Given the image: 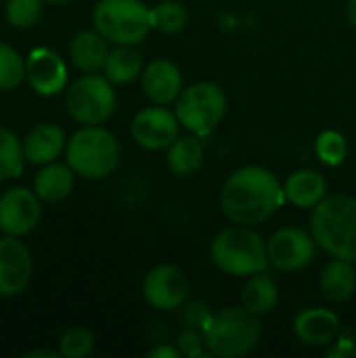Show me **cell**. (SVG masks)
<instances>
[{
  "mask_svg": "<svg viewBox=\"0 0 356 358\" xmlns=\"http://www.w3.org/2000/svg\"><path fill=\"white\" fill-rule=\"evenodd\" d=\"M294 334L308 346H327L340 336V319L329 308H308L294 319Z\"/></svg>",
  "mask_w": 356,
  "mask_h": 358,
  "instance_id": "16",
  "label": "cell"
},
{
  "mask_svg": "<svg viewBox=\"0 0 356 358\" xmlns=\"http://www.w3.org/2000/svg\"><path fill=\"white\" fill-rule=\"evenodd\" d=\"M178 117L166 107H145L132 120L134 141L149 151L168 149L178 138Z\"/></svg>",
  "mask_w": 356,
  "mask_h": 358,
  "instance_id": "11",
  "label": "cell"
},
{
  "mask_svg": "<svg viewBox=\"0 0 356 358\" xmlns=\"http://www.w3.org/2000/svg\"><path fill=\"white\" fill-rule=\"evenodd\" d=\"M266 250L269 260L275 268L292 273L313 262L317 254V241L311 233L302 229L285 227L271 235V239L266 241Z\"/></svg>",
  "mask_w": 356,
  "mask_h": 358,
  "instance_id": "9",
  "label": "cell"
},
{
  "mask_svg": "<svg viewBox=\"0 0 356 358\" xmlns=\"http://www.w3.org/2000/svg\"><path fill=\"white\" fill-rule=\"evenodd\" d=\"M143 296L149 306L162 313L178 310L189 296L187 275L174 264H162L151 268L143 281Z\"/></svg>",
  "mask_w": 356,
  "mask_h": 358,
  "instance_id": "10",
  "label": "cell"
},
{
  "mask_svg": "<svg viewBox=\"0 0 356 358\" xmlns=\"http://www.w3.org/2000/svg\"><path fill=\"white\" fill-rule=\"evenodd\" d=\"M94 350V336L84 327H71L61 336L59 352L65 358H86Z\"/></svg>",
  "mask_w": 356,
  "mask_h": 358,
  "instance_id": "29",
  "label": "cell"
},
{
  "mask_svg": "<svg viewBox=\"0 0 356 358\" xmlns=\"http://www.w3.org/2000/svg\"><path fill=\"white\" fill-rule=\"evenodd\" d=\"M214 313L210 310L208 304L204 302H191V304H183L178 308V321L187 327V329H197V331H206V327L210 325Z\"/></svg>",
  "mask_w": 356,
  "mask_h": 358,
  "instance_id": "31",
  "label": "cell"
},
{
  "mask_svg": "<svg viewBox=\"0 0 356 358\" xmlns=\"http://www.w3.org/2000/svg\"><path fill=\"white\" fill-rule=\"evenodd\" d=\"M48 2H55V4H63V2H69V0H48Z\"/></svg>",
  "mask_w": 356,
  "mask_h": 358,
  "instance_id": "37",
  "label": "cell"
},
{
  "mask_svg": "<svg viewBox=\"0 0 356 358\" xmlns=\"http://www.w3.org/2000/svg\"><path fill=\"white\" fill-rule=\"evenodd\" d=\"M346 13H348L350 23L356 27V0H348V4H346Z\"/></svg>",
  "mask_w": 356,
  "mask_h": 358,
  "instance_id": "36",
  "label": "cell"
},
{
  "mask_svg": "<svg viewBox=\"0 0 356 358\" xmlns=\"http://www.w3.org/2000/svg\"><path fill=\"white\" fill-rule=\"evenodd\" d=\"M115 90L109 78L88 73L71 84L65 96L69 115L84 126H97L111 117L115 111Z\"/></svg>",
  "mask_w": 356,
  "mask_h": 358,
  "instance_id": "8",
  "label": "cell"
},
{
  "mask_svg": "<svg viewBox=\"0 0 356 358\" xmlns=\"http://www.w3.org/2000/svg\"><path fill=\"white\" fill-rule=\"evenodd\" d=\"M65 145H67V138L61 126L38 124L27 132L23 141V153L29 164L46 166V164H52L61 155Z\"/></svg>",
  "mask_w": 356,
  "mask_h": 358,
  "instance_id": "17",
  "label": "cell"
},
{
  "mask_svg": "<svg viewBox=\"0 0 356 358\" xmlns=\"http://www.w3.org/2000/svg\"><path fill=\"white\" fill-rule=\"evenodd\" d=\"M141 84L145 96L155 105H170L183 92V76L178 67L166 59H157L149 63L141 73Z\"/></svg>",
  "mask_w": 356,
  "mask_h": 358,
  "instance_id": "15",
  "label": "cell"
},
{
  "mask_svg": "<svg viewBox=\"0 0 356 358\" xmlns=\"http://www.w3.org/2000/svg\"><path fill=\"white\" fill-rule=\"evenodd\" d=\"M315 151H317V157H319L321 164H325L329 168H336V166L344 164V159L348 155V143H346L342 132L325 130V132H321L317 136Z\"/></svg>",
  "mask_w": 356,
  "mask_h": 358,
  "instance_id": "27",
  "label": "cell"
},
{
  "mask_svg": "<svg viewBox=\"0 0 356 358\" xmlns=\"http://www.w3.org/2000/svg\"><path fill=\"white\" fill-rule=\"evenodd\" d=\"M25 76L29 86L40 96H52L67 84V67L50 48H34L29 52L25 61Z\"/></svg>",
  "mask_w": 356,
  "mask_h": 358,
  "instance_id": "14",
  "label": "cell"
},
{
  "mask_svg": "<svg viewBox=\"0 0 356 358\" xmlns=\"http://www.w3.org/2000/svg\"><path fill=\"white\" fill-rule=\"evenodd\" d=\"M151 25L162 34H176L187 25V8L176 0H162L151 8Z\"/></svg>",
  "mask_w": 356,
  "mask_h": 358,
  "instance_id": "26",
  "label": "cell"
},
{
  "mask_svg": "<svg viewBox=\"0 0 356 358\" xmlns=\"http://www.w3.org/2000/svg\"><path fill=\"white\" fill-rule=\"evenodd\" d=\"M277 302H279V289H277V283H275V279L271 275L256 273L243 285L241 304L250 313L262 317V315L271 313L277 306Z\"/></svg>",
  "mask_w": 356,
  "mask_h": 358,
  "instance_id": "23",
  "label": "cell"
},
{
  "mask_svg": "<svg viewBox=\"0 0 356 358\" xmlns=\"http://www.w3.org/2000/svg\"><path fill=\"white\" fill-rule=\"evenodd\" d=\"M311 235L325 254L356 264L355 197L334 195L317 203L311 214Z\"/></svg>",
  "mask_w": 356,
  "mask_h": 358,
  "instance_id": "2",
  "label": "cell"
},
{
  "mask_svg": "<svg viewBox=\"0 0 356 358\" xmlns=\"http://www.w3.org/2000/svg\"><path fill=\"white\" fill-rule=\"evenodd\" d=\"M94 29L113 44H138L147 38L151 8L143 0H99L92 10Z\"/></svg>",
  "mask_w": 356,
  "mask_h": 358,
  "instance_id": "6",
  "label": "cell"
},
{
  "mask_svg": "<svg viewBox=\"0 0 356 358\" xmlns=\"http://www.w3.org/2000/svg\"><path fill=\"white\" fill-rule=\"evenodd\" d=\"M31 279V256L29 250L6 235L0 239V296L10 298L21 294Z\"/></svg>",
  "mask_w": 356,
  "mask_h": 358,
  "instance_id": "13",
  "label": "cell"
},
{
  "mask_svg": "<svg viewBox=\"0 0 356 358\" xmlns=\"http://www.w3.org/2000/svg\"><path fill=\"white\" fill-rule=\"evenodd\" d=\"M285 199L296 208H315L325 199L327 182L315 170H298L287 176L285 185Z\"/></svg>",
  "mask_w": 356,
  "mask_h": 358,
  "instance_id": "19",
  "label": "cell"
},
{
  "mask_svg": "<svg viewBox=\"0 0 356 358\" xmlns=\"http://www.w3.org/2000/svg\"><path fill=\"white\" fill-rule=\"evenodd\" d=\"M25 78V61L21 59V55L0 42V90H13L17 88Z\"/></svg>",
  "mask_w": 356,
  "mask_h": 358,
  "instance_id": "28",
  "label": "cell"
},
{
  "mask_svg": "<svg viewBox=\"0 0 356 358\" xmlns=\"http://www.w3.org/2000/svg\"><path fill=\"white\" fill-rule=\"evenodd\" d=\"M321 292L325 296V300L340 304L350 300V296L356 289V271L355 262L350 260H342V258H334L321 273Z\"/></svg>",
  "mask_w": 356,
  "mask_h": 358,
  "instance_id": "20",
  "label": "cell"
},
{
  "mask_svg": "<svg viewBox=\"0 0 356 358\" xmlns=\"http://www.w3.org/2000/svg\"><path fill=\"white\" fill-rule=\"evenodd\" d=\"M285 201L283 185L262 166H245L233 172L220 191V208L235 224L254 227L271 218Z\"/></svg>",
  "mask_w": 356,
  "mask_h": 358,
  "instance_id": "1",
  "label": "cell"
},
{
  "mask_svg": "<svg viewBox=\"0 0 356 358\" xmlns=\"http://www.w3.org/2000/svg\"><path fill=\"white\" fill-rule=\"evenodd\" d=\"M174 113L183 128L197 136H206L222 122L227 96L214 82H197L178 94Z\"/></svg>",
  "mask_w": 356,
  "mask_h": 358,
  "instance_id": "7",
  "label": "cell"
},
{
  "mask_svg": "<svg viewBox=\"0 0 356 358\" xmlns=\"http://www.w3.org/2000/svg\"><path fill=\"white\" fill-rule=\"evenodd\" d=\"M204 346H206V338H204V331H197V329H185L178 338V348L183 352V357L199 358L206 357L204 355Z\"/></svg>",
  "mask_w": 356,
  "mask_h": 358,
  "instance_id": "32",
  "label": "cell"
},
{
  "mask_svg": "<svg viewBox=\"0 0 356 358\" xmlns=\"http://www.w3.org/2000/svg\"><path fill=\"white\" fill-rule=\"evenodd\" d=\"M109 52L107 40L99 31H82L69 44V57L73 65L86 73L103 71Z\"/></svg>",
  "mask_w": 356,
  "mask_h": 358,
  "instance_id": "18",
  "label": "cell"
},
{
  "mask_svg": "<svg viewBox=\"0 0 356 358\" xmlns=\"http://www.w3.org/2000/svg\"><path fill=\"white\" fill-rule=\"evenodd\" d=\"M69 168L90 180L107 178L120 164V145L115 136L99 126H84L65 147Z\"/></svg>",
  "mask_w": 356,
  "mask_h": 358,
  "instance_id": "5",
  "label": "cell"
},
{
  "mask_svg": "<svg viewBox=\"0 0 356 358\" xmlns=\"http://www.w3.org/2000/svg\"><path fill=\"white\" fill-rule=\"evenodd\" d=\"M61 352H48V350H34V352H27L25 358H59Z\"/></svg>",
  "mask_w": 356,
  "mask_h": 358,
  "instance_id": "35",
  "label": "cell"
},
{
  "mask_svg": "<svg viewBox=\"0 0 356 358\" xmlns=\"http://www.w3.org/2000/svg\"><path fill=\"white\" fill-rule=\"evenodd\" d=\"M168 168L176 176H193L204 166V143L197 134H185L178 136L170 147L166 155Z\"/></svg>",
  "mask_w": 356,
  "mask_h": 358,
  "instance_id": "21",
  "label": "cell"
},
{
  "mask_svg": "<svg viewBox=\"0 0 356 358\" xmlns=\"http://www.w3.org/2000/svg\"><path fill=\"white\" fill-rule=\"evenodd\" d=\"M210 355L220 358H239L250 355L262 338L258 315L248 308H225L214 313L204 331Z\"/></svg>",
  "mask_w": 356,
  "mask_h": 358,
  "instance_id": "4",
  "label": "cell"
},
{
  "mask_svg": "<svg viewBox=\"0 0 356 358\" xmlns=\"http://www.w3.org/2000/svg\"><path fill=\"white\" fill-rule=\"evenodd\" d=\"M327 358H350L356 357V342L350 336H338V342L334 340V348L325 355Z\"/></svg>",
  "mask_w": 356,
  "mask_h": 358,
  "instance_id": "33",
  "label": "cell"
},
{
  "mask_svg": "<svg viewBox=\"0 0 356 358\" xmlns=\"http://www.w3.org/2000/svg\"><path fill=\"white\" fill-rule=\"evenodd\" d=\"M23 143L15 136V132L0 126V182L17 178L23 172Z\"/></svg>",
  "mask_w": 356,
  "mask_h": 358,
  "instance_id": "25",
  "label": "cell"
},
{
  "mask_svg": "<svg viewBox=\"0 0 356 358\" xmlns=\"http://www.w3.org/2000/svg\"><path fill=\"white\" fill-rule=\"evenodd\" d=\"M40 214V197L23 187L8 189L0 195V231L4 235L21 237L34 231Z\"/></svg>",
  "mask_w": 356,
  "mask_h": 358,
  "instance_id": "12",
  "label": "cell"
},
{
  "mask_svg": "<svg viewBox=\"0 0 356 358\" xmlns=\"http://www.w3.org/2000/svg\"><path fill=\"white\" fill-rule=\"evenodd\" d=\"M42 15V0H6L4 17L15 27H31Z\"/></svg>",
  "mask_w": 356,
  "mask_h": 358,
  "instance_id": "30",
  "label": "cell"
},
{
  "mask_svg": "<svg viewBox=\"0 0 356 358\" xmlns=\"http://www.w3.org/2000/svg\"><path fill=\"white\" fill-rule=\"evenodd\" d=\"M76 172L63 164H46L34 178V193L48 203L65 199L73 189Z\"/></svg>",
  "mask_w": 356,
  "mask_h": 358,
  "instance_id": "22",
  "label": "cell"
},
{
  "mask_svg": "<svg viewBox=\"0 0 356 358\" xmlns=\"http://www.w3.org/2000/svg\"><path fill=\"white\" fill-rule=\"evenodd\" d=\"M103 71L113 84H128L143 73V57L134 44H120L109 52Z\"/></svg>",
  "mask_w": 356,
  "mask_h": 358,
  "instance_id": "24",
  "label": "cell"
},
{
  "mask_svg": "<svg viewBox=\"0 0 356 358\" xmlns=\"http://www.w3.org/2000/svg\"><path fill=\"white\" fill-rule=\"evenodd\" d=\"M147 357L149 358H180L183 357V352H180V348H178V346L162 344V346H157V348L149 350V352H147Z\"/></svg>",
  "mask_w": 356,
  "mask_h": 358,
  "instance_id": "34",
  "label": "cell"
},
{
  "mask_svg": "<svg viewBox=\"0 0 356 358\" xmlns=\"http://www.w3.org/2000/svg\"><path fill=\"white\" fill-rule=\"evenodd\" d=\"M210 256L216 268L231 277H252L271 264L266 241L245 224L220 231L210 245Z\"/></svg>",
  "mask_w": 356,
  "mask_h": 358,
  "instance_id": "3",
  "label": "cell"
}]
</instances>
